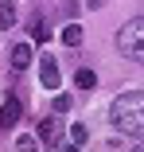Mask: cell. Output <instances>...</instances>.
I'll return each mask as SVG.
<instances>
[{"label":"cell","instance_id":"1","mask_svg":"<svg viewBox=\"0 0 144 152\" xmlns=\"http://www.w3.org/2000/svg\"><path fill=\"white\" fill-rule=\"evenodd\" d=\"M109 117H113V125H117V133H125V137H144V94H140V90H125V94H117L113 105H109Z\"/></svg>","mask_w":144,"mask_h":152},{"label":"cell","instance_id":"2","mask_svg":"<svg viewBox=\"0 0 144 152\" xmlns=\"http://www.w3.org/2000/svg\"><path fill=\"white\" fill-rule=\"evenodd\" d=\"M117 51L132 63H144V16L129 20L121 31H117Z\"/></svg>","mask_w":144,"mask_h":152},{"label":"cell","instance_id":"3","mask_svg":"<svg viewBox=\"0 0 144 152\" xmlns=\"http://www.w3.org/2000/svg\"><path fill=\"white\" fill-rule=\"evenodd\" d=\"M20 117H23V105H20V98H4L0 102V129H12V125H20Z\"/></svg>","mask_w":144,"mask_h":152},{"label":"cell","instance_id":"4","mask_svg":"<svg viewBox=\"0 0 144 152\" xmlns=\"http://www.w3.org/2000/svg\"><path fill=\"white\" fill-rule=\"evenodd\" d=\"M35 137H39L43 144H59V137H63L59 117H43V121H39V129H35Z\"/></svg>","mask_w":144,"mask_h":152},{"label":"cell","instance_id":"5","mask_svg":"<svg viewBox=\"0 0 144 152\" xmlns=\"http://www.w3.org/2000/svg\"><path fill=\"white\" fill-rule=\"evenodd\" d=\"M39 82H43V90H59V63L51 55H43V63H39Z\"/></svg>","mask_w":144,"mask_h":152},{"label":"cell","instance_id":"6","mask_svg":"<svg viewBox=\"0 0 144 152\" xmlns=\"http://www.w3.org/2000/svg\"><path fill=\"white\" fill-rule=\"evenodd\" d=\"M8 63H12V70H23L27 63H31V47H27V43H16L8 51Z\"/></svg>","mask_w":144,"mask_h":152},{"label":"cell","instance_id":"7","mask_svg":"<svg viewBox=\"0 0 144 152\" xmlns=\"http://www.w3.org/2000/svg\"><path fill=\"white\" fill-rule=\"evenodd\" d=\"M20 23V12H16V4L8 0V4H0V27H4V31H12V27Z\"/></svg>","mask_w":144,"mask_h":152},{"label":"cell","instance_id":"8","mask_svg":"<svg viewBox=\"0 0 144 152\" xmlns=\"http://www.w3.org/2000/svg\"><path fill=\"white\" fill-rule=\"evenodd\" d=\"M74 86H78V90H94V86H97V74H94L90 66H82V70H74Z\"/></svg>","mask_w":144,"mask_h":152},{"label":"cell","instance_id":"9","mask_svg":"<svg viewBox=\"0 0 144 152\" xmlns=\"http://www.w3.org/2000/svg\"><path fill=\"white\" fill-rule=\"evenodd\" d=\"M86 144V125H70V137H66V144H59V148H82Z\"/></svg>","mask_w":144,"mask_h":152},{"label":"cell","instance_id":"10","mask_svg":"<svg viewBox=\"0 0 144 152\" xmlns=\"http://www.w3.org/2000/svg\"><path fill=\"white\" fill-rule=\"evenodd\" d=\"M63 43H66V47H78V43H82V27H78V23H66V27H63Z\"/></svg>","mask_w":144,"mask_h":152},{"label":"cell","instance_id":"11","mask_svg":"<svg viewBox=\"0 0 144 152\" xmlns=\"http://www.w3.org/2000/svg\"><path fill=\"white\" fill-rule=\"evenodd\" d=\"M31 35H35V43H47V39H51V27H47V23H35Z\"/></svg>","mask_w":144,"mask_h":152},{"label":"cell","instance_id":"12","mask_svg":"<svg viewBox=\"0 0 144 152\" xmlns=\"http://www.w3.org/2000/svg\"><path fill=\"white\" fill-rule=\"evenodd\" d=\"M66 109H70V98L59 94V98H55V113H66Z\"/></svg>","mask_w":144,"mask_h":152},{"label":"cell","instance_id":"13","mask_svg":"<svg viewBox=\"0 0 144 152\" xmlns=\"http://www.w3.org/2000/svg\"><path fill=\"white\" fill-rule=\"evenodd\" d=\"M16 148H23V152H31V148H39V144H35V137H20V140H16Z\"/></svg>","mask_w":144,"mask_h":152},{"label":"cell","instance_id":"14","mask_svg":"<svg viewBox=\"0 0 144 152\" xmlns=\"http://www.w3.org/2000/svg\"><path fill=\"white\" fill-rule=\"evenodd\" d=\"M86 4H90V8H101V4H105V0H86Z\"/></svg>","mask_w":144,"mask_h":152}]
</instances>
